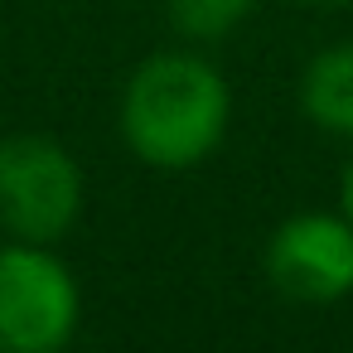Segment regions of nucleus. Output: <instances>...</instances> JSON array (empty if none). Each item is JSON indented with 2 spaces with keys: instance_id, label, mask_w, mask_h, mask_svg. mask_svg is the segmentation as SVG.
I'll return each mask as SVG.
<instances>
[{
  "instance_id": "f257e3e1",
  "label": "nucleus",
  "mask_w": 353,
  "mask_h": 353,
  "mask_svg": "<svg viewBox=\"0 0 353 353\" xmlns=\"http://www.w3.org/2000/svg\"><path fill=\"white\" fill-rule=\"evenodd\" d=\"M232 92L194 49L150 54L121 92V136L150 170H194L228 136Z\"/></svg>"
},
{
  "instance_id": "f03ea898",
  "label": "nucleus",
  "mask_w": 353,
  "mask_h": 353,
  "mask_svg": "<svg viewBox=\"0 0 353 353\" xmlns=\"http://www.w3.org/2000/svg\"><path fill=\"white\" fill-rule=\"evenodd\" d=\"M83 319V290L49 242L0 247V353H59Z\"/></svg>"
},
{
  "instance_id": "7ed1b4c3",
  "label": "nucleus",
  "mask_w": 353,
  "mask_h": 353,
  "mask_svg": "<svg viewBox=\"0 0 353 353\" xmlns=\"http://www.w3.org/2000/svg\"><path fill=\"white\" fill-rule=\"evenodd\" d=\"M83 213L78 160L39 131L0 141V228L20 242H59Z\"/></svg>"
},
{
  "instance_id": "20e7f679",
  "label": "nucleus",
  "mask_w": 353,
  "mask_h": 353,
  "mask_svg": "<svg viewBox=\"0 0 353 353\" xmlns=\"http://www.w3.org/2000/svg\"><path fill=\"white\" fill-rule=\"evenodd\" d=\"M266 276L300 305H334L353 290V223L343 213H295L266 237Z\"/></svg>"
},
{
  "instance_id": "39448f33",
  "label": "nucleus",
  "mask_w": 353,
  "mask_h": 353,
  "mask_svg": "<svg viewBox=\"0 0 353 353\" xmlns=\"http://www.w3.org/2000/svg\"><path fill=\"white\" fill-rule=\"evenodd\" d=\"M300 112L329 136H353V44H334L305 63Z\"/></svg>"
},
{
  "instance_id": "423d86ee",
  "label": "nucleus",
  "mask_w": 353,
  "mask_h": 353,
  "mask_svg": "<svg viewBox=\"0 0 353 353\" xmlns=\"http://www.w3.org/2000/svg\"><path fill=\"white\" fill-rule=\"evenodd\" d=\"M252 10L256 0H170V25L194 44H213L232 34Z\"/></svg>"
},
{
  "instance_id": "0eeeda50",
  "label": "nucleus",
  "mask_w": 353,
  "mask_h": 353,
  "mask_svg": "<svg viewBox=\"0 0 353 353\" xmlns=\"http://www.w3.org/2000/svg\"><path fill=\"white\" fill-rule=\"evenodd\" d=\"M339 203H343V218L353 223V160H348V170H343V184H339Z\"/></svg>"
},
{
  "instance_id": "6e6552de",
  "label": "nucleus",
  "mask_w": 353,
  "mask_h": 353,
  "mask_svg": "<svg viewBox=\"0 0 353 353\" xmlns=\"http://www.w3.org/2000/svg\"><path fill=\"white\" fill-rule=\"evenodd\" d=\"M310 6H348V0H310Z\"/></svg>"
}]
</instances>
